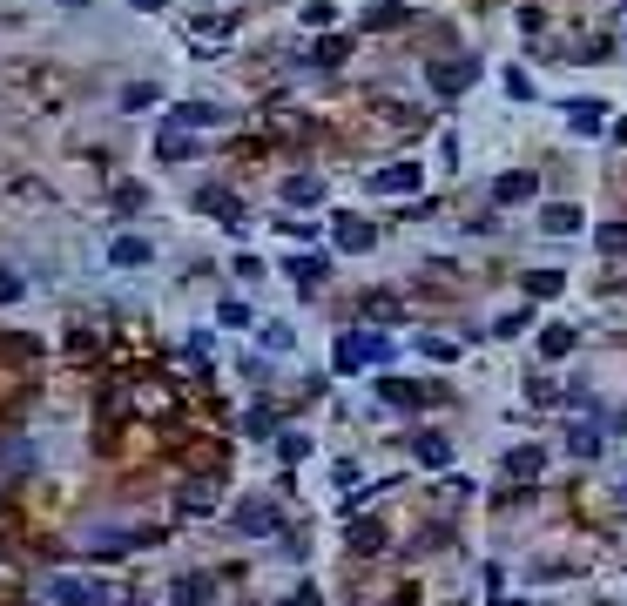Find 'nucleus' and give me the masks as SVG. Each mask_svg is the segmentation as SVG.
Returning a JSON list of instances; mask_svg holds the SVG:
<instances>
[{
  "instance_id": "nucleus-26",
  "label": "nucleus",
  "mask_w": 627,
  "mask_h": 606,
  "mask_svg": "<svg viewBox=\"0 0 627 606\" xmlns=\"http://www.w3.org/2000/svg\"><path fill=\"white\" fill-rule=\"evenodd\" d=\"M398 20H405V7H371L365 28H378V34H384V28H398Z\"/></svg>"
},
{
  "instance_id": "nucleus-13",
  "label": "nucleus",
  "mask_w": 627,
  "mask_h": 606,
  "mask_svg": "<svg viewBox=\"0 0 627 606\" xmlns=\"http://www.w3.org/2000/svg\"><path fill=\"white\" fill-rule=\"evenodd\" d=\"M384 405L418 411V405H439V391H418V384H384Z\"/></svg>"
},
{
  "instance_id": "nucleus-17",
  "label": "nucleus",
  "mask_w": 627,
  "mask_h": 606,
  "mask_svg": "<svg viewBox=\"0 0 627 606\" xmlns=\"http://www.w3.org/2000/svg\"><path fill=\"white\" fill-rule=\"evenodd\" d=\"M540 465H547V458H540L533 445H520V452H506V471H513V479H540Z\"/></svg>"
},
{
  "instance_id": "nucleus-35",
  "label": "nucleus",
  "mask_w": 627,
  "mask_h": 606,
  "mask_svg": "<svg viewBox=\"0 0 627 606\" xmlns=\"http://www.w3.org/2000/svg\"><path fill=\"white\" fill-rule=\"evenodd\" d=\"M136 7H162V0H136Z\"/></svg>"
},
{
  "instance_id": "nucleus-31",
  "label": "nucleus",
  "mask_w": 627,
  "mask_h": 606,
  "mask_svg": "<svg viewBox=\"0 0 627 606\" xmlns=\"http://www.w3.org/2000/svg\"><path fill=\"white\" fill-rule=\"evenodd\" d=\"M506 94H513V102H533V81H526L520 68H513V75H506Z\"/></svg>"
},
{
  "instance_id": "nucleus-19",
  "label": "nucleus",
  "mask_w": 627,
  "mask_h": 606,
  "mask_svg": "<svg viewBox=\"0 0 627 606\" xmlns=\"http://www.w3.org/2000/svg\"><path fill=\"white\" fill-rule=\"evenodd\" d=\"M365 317H371V323H398V317H405V303H398V297H384V290H378V297L365 303Z\"/></svg>"
},
{
  "instance_id": "nucleus-9",
  "label": "nucleus",
  "mask_w": 627,
  "mask_h": 606,
  "mask_svg": "<svg viewBox=\"0 0 627 606\" xmlns=\"http://www.w3.org/2000/svg\"><path fill=\"white\" fill-rule=\"evenodd\" d=\"M492 196H499V202H533V196H540V182L520 168V176H499V182H492Z\"/></svg>"
},
{
  "instance_id": "nucleus-15",
  "label": "nucleus",
  "mask_w": 627,
  "mask_h": 606,
  "mask_svg": "<svg viewBox=\"0 0 627 606\" xmlns=\"http://www.w3.org/2000/svg\"><path fill=\"white\" fill-rule=\"evenodd\" d=\"M344 54H351V41H337V34H324V41L310 47V68H344Z\"/></svg>"
},
{
  "instance_id": "nucleus-1",
  "label": "nucleus",
  "mask_w": 627,
  "mask_h": 606,
  "mask_svg": "<svg viewBox=\"0 0 627 606\" xmlns=\"http://www.w3.org/2000/svg\"><path fill=\"white\" fill-rule=\"evenodd\" d=\"M392 357H398V344L384 331H344L337 350H331L337 371H371V364H392Z\"/></svg>"
},
{
  "instance_id": "nucleus-7",
  "label": "nucleus",
  "mask_w": 627,
  "mask_h": 606,
  "mask_svg": "<svg viewBox=\"0 0 627 606\" xmlns=\"http://www.w3.org/2000/svg\"><path fill=\"white\" fill-rule=\"evenodd\" d=\"M540 229H547V236H581V209H573V202H547V209H540Z\"/></svg>"
},
{
  "instance_id": "nucleus-8",
  "label": "nucleus",
  "mask_w": 627,
  "mask_h": 606,
  "mask_svg": "<svg viewBox=\"0 0 627 606\" xmlns=\"http://www.w3.org/2000/svg\"><path fill=\"white\" fill-rule=\"evenodd\" d=\"M196 209H202V216H223V223H236V216H243V209H236V196H230V189H216V182H210V189H196Z\"/></svg>"
},
{
  "instance_id": "nucleus-12",
  "label": "nucleus",
  "mask_w": 627,
  "mask_h": 606,
  "mask_svg": "<svg viewBox=\"0 0 627 606\" xmlns=\"http://www.w3.org/2000/svg\"><path fill=\"white\" fill-rule=\"evenodd\" d=\"M284 202H291V209H318V202H324V182H310V176L284 182Z\"/></svg>"
},
{
  "instance_id": "nucleus-33",
  "label": "nucleus",
  "mask_w": 627,
  "mask_h": 606,
  "mask_svg": "<svg viewBox=\"0 0 627 606\" xmlns=\"http://www.w3.org/2000/svg\"><path fill=\"white\" fill-rule=\"evenodd\" d=\"M14 297H21V276H14V270H0V303H14Z\"/></svg>"
},
{
  "instance_id": "nucleus-34",
  "label": "nucleus",
  "mask_w": 627,
  "mask_h": 606,
  "mask_svg": "<svg viewBox=\"0 0 627 606\" xmlns=\"http://www.w3.org/2000/svg\"><path fill=\"white\" fill-rule=\"evenodd\" d=\"M614 142H627V121H614Z\"/></svg>"
},
{
  "instance_id": "nucleus-14",
  "label": "nucleus",
  "mask_w": 627,
  "mask_h": 606,
  "mask_svg": "<svg viewBox=\"0 0 627 606\" xmlns=\"http://www.w3.org/2000/svg\"><path fill=\"white\" fill-rule=\"evenodd\" d=\"M566 452H573V458H600V424L594 418L573 424V431H566Z\"/></svg>"
},
{
  "instance_id": "nucleus-21",
  "label": "nucleus",
  "mask_w": 627,
  "mask_h": 606,
  "mask_svg": "<svg viewBox=\"0 0 627 606\" xmlns=\"http://www.w3.org/2000/svg\"><path fill=\"white\" fill-rule=\"evenodd\" d=\"M540 350H547V357H566V350H573V331H566V323H553V331L540 337Z\"/></svg>"
},
{
  "instance_id": "nucleus-25",
  "label": "nucleus",
  "mask_w": 627,
  "mask_h": 606,
  "mask_svg": "<svg viewBox=\"0 0 627 606\" xmlns=\"http://www.w3.org/2000/svg\"><path fill=\"white\" fill-rule=\"evenodd\" d=\"M297 337H291V323H263V350H291Z\"/></svg>"
},
{
  "instance_id": "nucleus-18",
  "label": "nucleus",
  "mask_w": 627,
  "mask_h": 606,
  "mask_svg": "<svg viewBox=\"0 0 627 606\" xmlns=\"http://www.w3.org/2000/svg\"><path fill=\"white\" fill-rule=\"evenodd\" d=\"M202 121H216V108L210 102H183L176 115H169V128H202Z\"/></svg>"
},
{
  "instance_id": "nucleus-10",
  "label": "nucleus",
  "mask_w": 627,
  "mask_h": 606,
  "mask_svg": "<svg viewBox=\"0 0 627 606\" xmlns=\"http://www.w3.org/2000/svg\"><path fill=\"white\" fill-rule=\"evenodd\" d=\"M412 452H418V465H425V471H445V465H452V445H445L439 431H425V438H418Z\"/></svg>"
},
{
  "instance_id": "nucleus-11",
  "label": "nucleus",
  "mask_w": 627,
  "mask_h": 606,
  "mask_svg": "<svg viewBox=\"0 0 627 606\" xmlns=\"http://www.w3.org/2000/svg\"><path fill=\"white\" fill-rule=\"evenodd\" d=\"M566 121H573V135H600L607 108H600V102H573V108H566Z\"/></svg>"
},
{
  "instance_id": "nucleus-2",
  "label": "nucleus",
  "mask_w": 627,
  "mask_h": 606,
  "mask_svg": "<svg viewBox=\"0 0 627 606\" xmlns=\"http://www.w3.org/2000/svg\"><path fill=\"white\" fill-rule=\"evenodd\" d=\"M47 600H54V606H108V600H115V593H108L102 586V579H47Z\"/></svg>"
},
{
  "instance_id": "nucleus-4",
  "label": "nucleus",
  "mask_w": 627,
  "mask_h": 606,
  "mask_svg": "<svg viewBox=\"0 0 627 606\" xmlns=\"http://www.w3.org/2000/svg\"><path fill=\"white\" fill-rule=\"evenodd\" d=\"M418 162H392V168H378V176H371V189H378V196H412L418 189Z\"/></svg>"
},
{
  "instance_id": "nucleus-24",
  "label": "nucleus",
  "mask_w": 627,
  "mask_h": 606,
  "mask_svg": "<svg viewBox=\"0 0 627 606\" xmlns=\"http://www.w3.org/2000/svg\"><path fill=\"white\" fill-rule=\"evenodd\" d=\"M351 545H365V553H378V545H384V526H371V519H365V526H351Z\"/></svg>"
},
{
  "instance_id": "nucleus-23",
  "label": "nucleus",
  "mask_w": 627,
  "mask_h": 606,
  "mask_svg": "<svg viewBox=\"0 0 627 606\" xmlns=\"http://www.w3.org/2000/svg\"><path fill=\"white\" fill-rule=\"evenodd\" d=\"M526 297H560V276H553V270H533V276H526Z\"/></svg>"
},
{
  "instance_id": "nucleus-28",
  "label": "nucleus",
  "mask_w": 627,
  "mask_h": 606,
  "mask_svg": "<svg viewBox=\"0 0 627 606\" xmlns=\"http://www.w3.org/2000/svg\"><path fill=\"white\" fill-rule=\"evenodd\" d=\"M176 600H183V606H202V600H210V579H183V586H176Z\"/></svg>"
},
{
  "instance_id": "nucleus-27",
  "label": "nucleus",
  "mask_w": 627,
  "mask_h": 606,
  "mask_svg": "<svg viewBox=\"0 0 627 606\" xmlns=\"http://www.w3.org/2000/svg\"><path fill=\"white\" fill-rule=\"evenodd\" d=\"M600 250H607V257H621V250H627V223H607V229H600Z\"/></svg>"
},
{
  "instance_id": "nucleus-5",
  "label": "nucleus",
  "mask_w": 627,
  "mask_h": 606,
  "mask_svg": "<svg viewBox=\"0 0 627 606\" xmlns=\"http://www.w3.org/2000/svg\"><path fill=\"white\" fill-rule=\"evenodd\" d=\"M331 236H337V250H371V242H378V229H371L365 216H337Z\"/></svg>"
},
{
  "instance_id": "nucleus-30",
  "label": "nucleus",
  "mask_w": 627,
  "mask_h": 606,
  "mask_svg": "<svg viewBox=\"0 0 627 606\" xmlns=\"http://www.w3.org/2000/svg\"><path fill=\"white\" fill-rule=\"evenodd\" d=\"M304 28H331V0H310V7H304Z\"/></svg>"
},
{
  "instance_id": "nucleus-22",
  "label": "nucleus",
  "mask_w": 627,
  "mask_h": 606,
  "mask_svg": "<svg viewBox=\"0 0 627 606\" xmlns=\"http://www.w3.org/2000/svg\"><path fill=\"white\" fill-rule=\"evenodd\" d=\"M291 276L297 283H324V257H291Z\"/></svg>"
},
{
  "instance_id": "nucleus-16",
  "label": "nucleus",
  "mask_w": 627,
  "mask_h": 606,
  "mask_svg": "<svg viewBox=\"0 0 627 606\" xmlns=\"http://www.w3.org/2000/svg\"><path fill=\"white\" fill-rule=\"evenodd\" d=\"M108 257L122 263V270H136V263H149V242H142V236H115V250H108Z\"/></svg>"
},
{
  "instance_id": "nucleus-32",
  "label": "nucleus",
  "mask_w": 627,
  "mask_h": 606,
  "mask_svg": "<svg viewBox=\"0 0 627 606\" xmlns=\"http://www.w3.org/2000/svg\"><path fill=\"white\" fill-rule=\"evenodd\" d=\"M276 452H284V458H304V452H310V438H297V431H284V438H276Z\"/></svg>"
},
{
  "instance_id": "nucleus-20",
  "label": "nucleus",
  "mask_w": 627,
  "mask_h": 606,
  "mask_svg": "<svg viewBox=\"0 0 627 606\" xmlns=\"http://www.w3.org/2000/svg\"><path fill=\"white\" fill-rule=\"evenodd\" d=\"M155 155H162V162H183V155H189V135H183V128H162V142H155Z\"/></svg>"
},
{
  "instance_id": "nucleus-29",
  "label": "nucleus",
  "mask_w": 627,
  "mask_h": 606,
  "mask_svg": "<svg viewBox=\"0 0 627 606\" xmlns=\"http://www.w3.org/2000/svg\"><path fill=\"white\" fill-rule=\"evenodd\" d=\"M425 357H439V364H452V357H459V344H452V337H425Z\"/></svg>"
},
{
  "instance_id": "nucleus-3",
  "label": "nucleus",
  "mask_w": 627,
  "mask_h": 606,
  "mask_svg": "<svg viewBox=\"0 0 627 606\" xmlns=\"http://www.w3.org/2000/svg\"><path fill=\"white\" fill-rule=\"evenodd\" d=\"M236 532H250V539H270V532H284V512H276L270 499H243V505H236Z\"/></svg>"
},
{
  "instance_id": "nucleus-6",
  "label": "nucleus",
  "mask_w": 627,
  "mask_h": 606,
  "mask_svg": "<svg viewBox=\"0 0 627 606\" xmlns=\"http://www.w3.org/2000/svg\"><path fill=\"white\" fill-rule=\"evenodd\" d=\"M473 75H479L473 61H439V68H432V88H439V94H459V88H473Z\"/></svg>"
}]
</instances>
